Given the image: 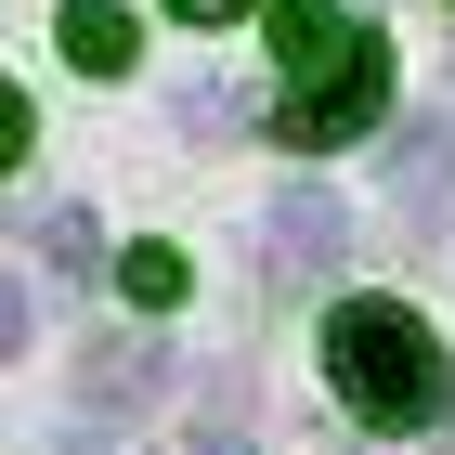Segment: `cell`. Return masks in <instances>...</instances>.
<instances>
[{"label": "cell", "mask_w": 455, "mask_h": 455, "mask_svg": "<svg viewBox=\"0 0 455 455\" xmlns=\"http://www.w3.org/2000/svg\"><path fill=\"white\" fill-rule=\"evenodd\" d=\"M325 378H339V403L364 429H429L443 417V339H429V313H403V299H339L325 313Z\"/></svg>", "instance_id": "6da1fadb"}, {"label": "cell", "mask_w": 455, "mask_h": 455, "mask_svg": "<svg viewBox=\"0 0 455 455\" xmlns=\"http://www.w3.org/2000/svg\"><path fill=\"white\" fill-rule=\"evenodd\" d=\"M378 117H390V39H378V27H339L325 52H299L286 92H274V143H299V156L378 131Z\"/></svg>", "instance_id": "7a4b0ae2"}, {"label": "cell", "mask_w": 455, "mask_h": 455, "mask_svg": "<svg viewBox=\"0 0 455 455\" xmlns=\"http://www.w3.org/2000/svg\"><path fill=\"white\" fill-rule=\"evenodd\" d=\"M339 260H351V209H339V196L299 182V196L260 209V274H274V286H325Z\"/></svg>", "instance_id": "3957f363"}, {"label": "cell", "mask_w": 455, "mask_h": 455, "mask_svg": "<svg viewBox=\"0 0 455 455\" xmlns=\"http://www.w3.org/2000/svg\"><path fill=\"white\" fill-rule=\"evenodd\" d=\"M390 196H403V221H417V235H455V117H403Z\"/></svg>", "instance_id": "277c9868"}, {"label": "cell", "mask_w": 455, "mask_h": 455, "mask_svg": "<svg viewBox=\"0 0 455 455\" xmlns=\"http://www.w3.org/2000/svg\"><path fill=\"white\" fill-rule=\"evenodd\" d=\"M78 403H92V417L170 403V351H156V339H92V351H78Z\"/></svg>", "instance_id": "5b68a950"}, {"label": "cell", "mask_w": 455, "mask_h": 455, "mask_svg": "<svg viewBox=\"0 0 455 455\" xmlns=\"http://www.w3.org/2000/svg\"><path fill=\"white\" fill-rule=\"evenodd\" d=\"M66 66L78 78H131L143 66V27L117 13V0H66Z\"/></svg>", "instance_id": "8992f818"}, {"label": "cell", "mask_w": 455, "mask_h": 455, "mask_svg": "<svg viewBox=\"0 0 455 455\" xmlns=\"http://www.w3.org/2000/svg\"><path fill=\"white\" fill-rule=\"evenodd\" d=\"M39 260H52V274H105V235H92V209H39Z\"/></svg>", "instance_id": "52a82bcc"}, {"label": "cell", "mask_w": 455, "mask_h": 455, "mask_svg": "<svg viewBox=\"0 0 455 455\" xmlns=\"http://www.w3.org/2000/svg\"><path fill=\"white\" fill-rule=\"evenodd\" d=\"M117 286H131L143 313H170L182 299V247H117Z\"/></svg>", "instance_id": "ba28073f"}, {"label": "cell", "mask_w": 455, "mask_h": 455, "mask_svg": "<svg viewBox=\"0 0 455 455\" xmlns=\"http://www.w3.org/2000/svg\"><path fill=\"white\" fill-rule=\"evenodd\" d=\"M39 143V117H27V92H13V78H0V170H13V156H27Z\"/></svg>", "instance_id": "9c48e42d"}, {"label": "cell", "mask_w": 455, "mask_h": 455, "mask_svg": "<svg viewBox=\"0 0 455 455\" xmlns=\"http://www.w3.org/2000/svg\"><path fill=\"white\" fill-rule=\"evenodd\" d=\"M13 339H27V286L0 274V351H13Z\"/></svg>", "instance_id": "30bf717a"}, {"label": "cell", "mask_w": 455, "mask_h": 455, "mask_svg": "<svg viewBox=\"0 0 455 455\" xmlns=\"http://www.w3.org/2000/svg\"><path fill=\"white\" fill-rule=\"evenodd\" d=\"M170 13H182V27H221V13H247V0H170Z\"/></svg>", "instance_id": "8fae6325"}, {"label": "cell", "mask_w": 455, "mask_h": 455, "mask_svg": "<svg viewBox=\"0 0 455 455\" xmlns=\"http://www.w3.org/2000/svg\"><path fill=\"white\" fill-rule=\"evenodd\" d=\"M78 455H92V443H78Z\"/></svg>", "instance_id": "7c38bea8"}]
</instances>
